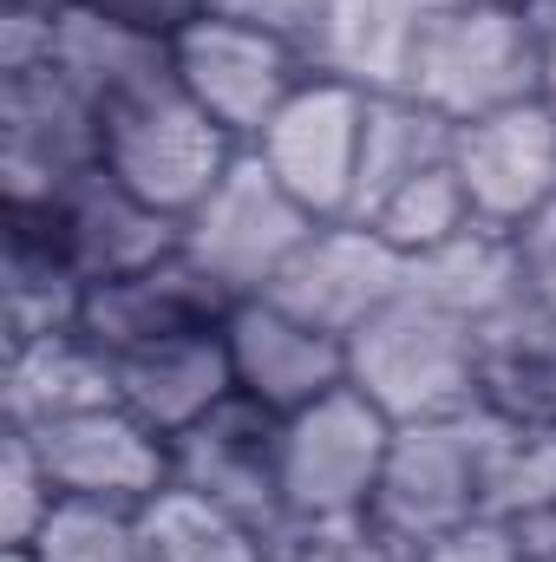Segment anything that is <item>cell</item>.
<instances>
[{
	"label": "cell",
	"instance_id": "6da1fadb",
	"mask_svg": "<svg viewBox=\"0 0 556 562\" xmlns=\"http://www.w3.org/2000/svg\"><path fill=\"white\" fill-rule=\"evenodd\" d=\"M407 92L445 125H471L537 99V13L531 0H445L425 13Z\"/></svg>",
	"mask_w": 556,
	"mask_h": 562
},
{
	"label": "cell",
	"instance_id": "7a4b0ae2",
	"mask_svg": "<svg viewBox=\"0 0 556 562\" xmlns=\"http://www.w3.org/2000/svg\"><path fill=\"white\" fill-rule=\"evenodd\" d=\"M347 386L367 393L393 425L445 419L478 406V327L445 307L400 294L347 340Z\"/></svg>",
	"mask_w": 556,
	"mask_h": 562
},
{
	"label": "cell",
	"instance_id": "3957f363",
	"mask_svg": "<svg viewBox=\"0 0 556 562\" xmlns=\"http://www.w3.org/2000/svg\"><path fill=\"white\" fill-rule=\"evenodd\" d=\"M236 157L243 144L177 86V72L105 112V170L177 223L223 183Z\"/></svg>",
	"mask_w": 556,
	"mask_h": 562
},
{
	"label": "cell",
	"instance_id": "277c9868",
	"mask_svg": "<svg viewBox=\"0 0 556 562\" xmlns=\"http://www.w3.org/2000/svg\"><path fill=\"white\" fill-rule=\"evenodd\" d=\"M314 223L321 216L301 210L281 190L276 170L256 150H243L223 170V183L184 216V256L230 301H256V294H269L281 281V269L294 262V249L314 236Z\"/></svg>",
	"mask_w": 556,
	"mask_h": 562
},
{
	"label": "cell",
	"instance_id": "5b68a950",
	"mask_svg": "<svg viewBox=\"0 0 556 562\" xmlns=\"http://www.w3.org/2000/svg\"><path fill=\"white\" fill-rule=\"evenodd\" d=\"M485 445H491V413H445V419L393 425V451L380 471L374 517L393 524L413 550L432 537L485 517Z\"/></svg>",
	"mask_w": 556,
	"mask_h": 562
},
{
	"label": "cell",
	"instance_id": "8992f818",
	"mask_svg": "<svg viewBox=\"0 0 556 562\" xmlns=\"http://www.w3.org/2000/svg\"><path fill=\"white\" fill-rule=\"evenodd\" d=\"M393 451V419L354 393L334 386L327 400L281 419V491L288 517H354L374 510L380 471Z\"/></svg>",
	"mask_w": 556,
	"mask_h": 562
},
{
	"label": "cell",
	"instance_id": "52a82bcc",
	"mask_svg": "<svg viewBox=\"0 0 556 562\" xmlns=\"http://www.w3.org/2000/svg\"><path fill=\"white\" fill-rule=\"evenodd\" d=\"M170 59H177V86L243 150L263 138L269 119L314 79V59L294 40L236 26V20H210V13L170 40Z\"/></svg>",
	"mask_w": 556,
	"mask_h": 562
},
{
	"label": "cell",
	"instance_id": "ba28073f",
	"mask_svg": "<svg viewBox=\"0 0 556 562\" xmlns=\"http://www.w3.org/2000/svg\"><path fill=\"white\" fill-rule=\"evenodd\" d=\"M99 164L105 119L73 79H59L53 66L0 79V203H53Z\"/></svg>",
	"mask_w": 556,
	"mask_h": 562
},
{
	"label": "cell",
	"instance_id": "9c48e42d",
	"mask_svg": "<svg viewBox=\"0 0 556 562\" xmlns=\"http://www.w3.org/2000/svg\"><path fill=\"white\" fill-rule=\"evenodd\" d=\"M170 484L210 497L236 524H249L263 543L288 530V491H281V413L230 393L216 413L170 438Z\"/></svg>",
	"mask_w": 556,
	"mask_h": 562
},
{
	"label": "cell",
	"instance_id": "30bf717a",
	"mask_svg": "<svg viewBox=\"0 0 556 562\" xmlns=\"http://www.w3.org/2000/svg\"><path fill=\"white\" fill-rule=\"evenodd\" d=\"M367 99H374V92L314 72L276 119H269V132L249 144V150L281 177V190H288L301 210H314L321 223H334V216L354 210L360 138H367Z\"/></svg>",
	"mask_w": 556,
	"mask_h": 562
},
{
	"label": "cell",
	"instance_id": "8fae6325",
	"mask_svg": "<svg viewBox=\"0 0 556 562\" xmlns=\"http://www.w3.org/2000/svg\"><path fill=\"white\" fill-rule=\"evenodd\" d=\"M400 294H407V256L354 216L314 223V236L294 249V262L269 288V301H281L288 314H301L308 327H321L334 340H354Z\"/></svg>",
	"mask_w": 556,
	"mask_h": 562
},
{
	"label": "cell",
	"instance_id": "7c38bea8",
	"mask_svg": "<svg viewBox=\"0 0 556 562\" xmlns=\"http://www.w3.org/2000/svg\"><path fill=\"white\" fill-rule=\"evenodd\" d=\"M0 210H20V203H0ZM26 210L40 216V229L53 236V249L66 256V269L86 288L138 276V269L184 249V223L151 210L138 190H125L105 164L86 170L79 183H66L53 203H26Z\"/></svg>",
	"mask_w": 556,
	"mask_h": 562
},
{
	"label": "cell",
	"instance_id": "4fadbf2b",
	"mask_svg": "<svg viewBox=\"0 0 556 562\" xmlns=\"http://www.w3.org/2000/svg\"><path fill=\"white\" fill-rule=\"evenodd\" d=\"M53 477L59 497H99V504H151L170 484V438L144 425L132 406H86L66 419L20 425Z\"/></svg>",
	"mask_w": 556,
	"mask_h": 562
},
{
	"label": "cell",
	"instance_id": "5bb4252c",
	"mask_svg": "<svg viewBox=\"0 0 556 562\" xmlns=\"http://www.w3.org/2000/svg\"><path fill=\"white\" fill-rule=\"evenodd\" d=\"M452 170H458L478 223L524 229L544 203H556V112L544 99H524L511 112L458 125Z\"/></svg>",
	"mask_w": 556,
	"mask_h": 562
},
{
	"label": "cell",
	"instance_id": "9a60e30c",
	"mask_svg": "<svg viewBox=\"0 0 556 562\" xmlns=\"http://www.w3.org/2000/svg\"><path fill=\"white\" fill-rule=\"evenodd\" d=\"M223 340H230L236 393L281 413V419L314 406V400H327L334 386H347V340L308 327L301 314H288L269 294L236 301L230 321H223Z\"/></svg>",
	"mask_w": 556,
	"mask_h": 562
},
{
	"label": "cell",
	"instance_id": "2e32d148",
	"mask_svg": "<svg viewBox=\"0 0 556 562\" xmlns=\"http://www.w3.org/2000/svg\"><path fill=\"white\" fill-rule=\"evenodd\" d=\"M230 294L203 276L184 249L151 262L138 276L99 281L86 288V314L79 327L105 347V353H132V347H151V340H170V334H197V327H223L230 321Z\"/></svg>",
	"mask_w": 556,
	"mask_h": 562
},
{
	"label": "cell",
	"instance_id": "e0dca14e",
	"mask_svg": "<svg viewBox=\"0 0 556 562\" xmlns=\"http://www.w3.org/2000/svg\"><path fill=\"white\" fill-rule=\"evenodd\" d=\"M112 373H119V406H132L164 438L190 431L203 413H216L236 393L223 327H197V334H170L132 353H112Z\"/></svg>",
	"mask_w": 556,
	"mask_h": 562
},
{
	"label": "cell",
	"instance_id": "ac0fdd59",
	"mask_svg": "<svg viewBox=\"0 0 556 562\" xmlns=\"http://www.w3.org/2000/svg\"><path fill=\"white\" fill-rule=\"evenodd\" d=\"M425 13L432 0H321L308 59L321 79H341L360 92H407Z\"/></svg>",
	"mask_w": 556,
	"mask_h": 562
},
{
	"label": "cell",
	"instance_id": "d6986e66",
	"mask_svg": "<svg viewBox=\"0 0 556 562\" xmlns=\"http://www.w3.org/2000/svg\"><path fill=\"white\" fill-rule=\"evenodd\" d=\"M112 400H119L112 353L86 327H59L26 347H7V373H0V419L7 425H46L66 413H86V406H112Z\"/></svg>",
	"mask_w": 556,
	"mask_h": 562
},
{
	"label": "cell",
	"instance_id": "ffe728a7",
	"mask_svg": "<svg viewBox=\"0 0 556 562\" xmlns=\"http://www.w3.org/2000/svg\"><path fill=\"white\" fill-rule=\"evenodd\" d=\"M478 406L518 425H556V314L531 294L478 327Z\"/></svg>",
	"mask_w": 556,
	"mask_h": 562
},
{
	"label": "cell",
	"instance_id": "44dd1931",
	"mask_svg": "<svg viewBox=\"0 0 556 562\" xmlns=\"http://www.w3.org/2000/svg\"><path fill=\"white\" fill-rule=\"evenodd\" d=\"M46 66H53L59 79H73V86L99 105V119H105L119 99H132V92H144V86H157V79L177 72V59H170L164 40L105 20V13L86 7V0H73V7L59 13V26H53V59H46Z\"/></svg>",
	"mask_w": 556,
	"mask_h": 562
},
{
	"label": "cell",
	"instance_id": "7402d4cb",
	"mask_svg": "<svg viewBox=\"0 0 556 562\" xmlns=\"http://www.w3.org/2000/svg\"><path fill=\"white\" fill-rule=\"evenodd\" d=\"M407 294L445 307V314L465 321V327L498 321L504 307L524 301V276H518V243H511V229L471 223V229H458L452 243L413 256V262H407Z\"/></svg>",
	"mask_w": 556,
	"mask_h": 562
},
{
	"label": "cell",
	"instance_id": "603a6c76",
	"mask_svg": "<svg viewBox=\"0 0 556 562\" xmlns=\"http://www.w3.org/2000/svg\"><path fill=\"white\" fill-rule=\"evenodd\" d=\"M0 307H7V347H26L40 334L79 327L86 314V281L66 269L53 236L40 229L33 210H0Z\"/></svg>",
	"mask_w": 556,
	"mask_h": 562
},
{
	"label": "cell",
	"instance_id": "cb8c5ba5",
	"mask_svg": "<svg viewBox=\"0 0 556 562\" xmlns=\"http://www.w3.org/2000/svg\"><path fill=\"white\" fill-rule=\"evenodd\" d=\"M458 125H445L432 105H419L413 92H374L367 99V138H360V177H354V223H367L393 190H407L413 177L452 164Z\"/></svg>",
	"mask_w": 556,
	"mask_h": 562
},
{
	"label": "cell",
	"instance_id": "d4e9b609",
	"mask_svg": "<svg viewBox=\"0 0 556 562\" xmlns=\"http://www.w3.org/2000/svg\"><path fill=\"white\" fill-rule=\"evenodd\" d=\"M144 550L151 562H269V543L249 524L184 484H164L144 504Z\"/></svg>",
	"mask_w": 556,
	"mask_h": 562
},
{
	"label": "cell",
	"instance_id": "484cf974",
	"mask_svg": "<svg viewBox=\"0 0 556 562\" xmlns=\"http://www.w3.org/2000/svg\"><path fill=\"white\" fill-rule=\"evenodd\" d=\"M537 510H556V425H518L491 413L485 445V517L524 524Z\"/></svg>",
	"mask_w": 556,
	"mask_h": 562
},
{
	"label": "cell",
	"instance_id": "4316f807",
	"mask_svg": "<svg viewBox=\"0 0 556 562\" xmlns=\"http://www.w3.org/2000/svg\"><path fill=\"white\" fill-rule=\"evenodd\" d=\"M26 550H33V562H151V550H144V504L59 497Z\"/></svg>",
	"mask_w": 556,
	"mask_h": 562
},
{
	"label": "cell",
	"instance_id": "83f0119b",
	"mask_svg": "<svg viewBox=\"0 0 556 562\" xmlns=\"http://www.w3.org/2000/svg\"><path fill=\"white\" fill-rule=\"evenodd\" d=\"M471 223H478V216H471V196H465V183H458L452 164L413 177L407 190H393V196L367 216V229H380L407 262L425 256V249H438V243H452V236L471 229Z\"/></svg>",
	"mask_w": 556,
	"mask_h": 562
},
{
	"label": "cell",
	"instance_id": "f1b7e54d",
	"mask_svg": "<svg viewBox=\"0 0 556 562\" xmlns=\"http://www.w3.org/2000/svg\"><path fill=\"white\" fill-rule=\"evenodd\" d=\"M269 562H419V550L380 524L374 510H354V517H288Z\"/></svg>",
	"mask_w": 556,
	"mask_h": 562
},
{
	"label": "cell",
	"instance_id": "f546056e",
	"mask_svg": "<svg viewBox=\"0 0 556 562\" xmlns=\"http://www.w3.org/2000/svg\"><path fill=\"white\" fill-rule=\"evenodd\" d=\"M59 491L20 425H0V550H26L40 524L53 517Z\"/></svg>",
	"mask_w": 556,
	"mask_h": 562
},
{
	"label": "cell",
	"instance_id": "4dcf8cb0",
	"mask_svg": "<svg viewBox=\"0 0 556 562\" xmlns=\"http://www.w3.org/2000/svg\"><path fill=\"white\" fill-rule=\"evenodd\" d=\"M419 562H531V557H524V543H518L511 524H498V517H471V524L432 537V543L419 550Z\"/></svg>",
	"mask_w": 556,
	"mask_h": 562
},
{
	"label": "cell",
	"instance_id": "1f68e13d",
	"mask_svg": "<svg viewBox=\"0 0 556 562\" xmlns=\"http://www.w3.org/2000/svg\"><path fill=\"white\" fill-rule=\"evenodd\" d=\"M210 20H236V26L276 33V40H294L308 53L314 20H321V0H210Z\"/></svg>",
	"mask_w": 556,
	"mask_h": 562
},
{
	"label": "cell",
	"instance_id": "d6a6232c",
	"mask_svg": "<svg viewBox=\"0 0 556 562\" xmlns=\"http://www.w3.org/2000/svg\"><path fill=\"white\" fill-rule=\"evenodd\" d=\"M511 243H518V276H524V294H531L537 307H551V314H556V203H544L524 229H511Z\"/></svg>",
	"mask_w": 556,
	"mask_h": 562
},
{
	"label": "cell",
	"instance_id": "836d02e7",
	"mask_svg": "<svg viewBox=\"0 0 556 562\" xmlns=\"http://www.w3.org/2000/svg\"><path fill=\"white\" fill-rule=\"evenodd\" d=\"M86 7H99L105 20H119V26H132V33H151V40H177L184 26H197L203 13H210V0H86Z\"/></svg>",
	"mask_w": 556,
	"mask_h": 562
},
{
	"label": "cell",
	"instance_id": "e575fe53",
	"mask_svg": "<svg viewBox=\"0 0 556 562\" xmlns=\"http://www.w3.org/2000/svg\"><path fill=\"white\" fill-rule=\"evenodd\" d=\"M537 13V99L556 112V0H531Z\"/></svg>",
	"mask_w": 556,
	"mask_h": 562
},
{
	"label": "cell",
	"instance_id": "d590c367",
	"mask_svg": "<svg viewBox=\"0 0 556 562\" xmlns=\"http://www.w3.org/2000/svg\"><path fill=\"white\" fill-rule=\"evenodd\" d=\"M432 7H445V0H432Z\"/></svg>",
	"mask_w": 556,
	"mask_h": 562
}]
</instances>
